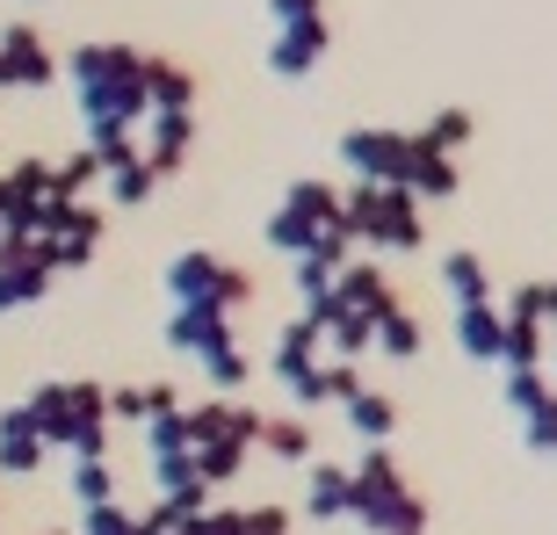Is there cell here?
<instances>
[{"label": "cell", "mask_w": 557, "mask_h": 535, "mask_svg": "<svg viewBox=\"0 0 557 535\" xmlns=\"http://www.w3.org/2000/svg\"><path fill=\"white\" fill-rule=\"evenodd\" d=\"M160 289L174 297V304H218V311L253 304V275H247V268H232V261H218L210 247H182L174 261H166Z\"/></svg>", "instance_id": "2"}, {"label": "cell", "mask_w": 557, "mask_h": 535, "mask_svg": "<svg viewBox=\"0 0 557 535\" xmlns=\"http://www.w3.org/2000/svg\"><path fill=\"white\" fill-rule=\"evenodd\" d=\"M182 420H188V449H210V441H239V449H253V434H261L269 412L232 406V398H210V406H182Z\"/></svg>", "instance_id": "4"}, {"label": "cell", "mask_w": 557, "mask_h": 535, "mask_svg": "<svg viewBox=\"0 0 557 535\" xmlns=\"http://www.w3.org/2000/svg\"><path fill=\"white\" fill-rule=\"evenodd\" d=\"M73 499H81V507H109V499H116L109 456H73Z\"/></svg>", "instance_id": "28"}, {"label": "cell", "mask_w": 557, "mask_h": 535, "mask_svg": "<svg viewBox=\"0 0 557 535\" xmlns=\"http://www.w3.org/2000/svg\"><path fill=\"white\" fill-rule=\"evenodd\" d=\"M311 15H326V0H269L275 29H283V22H311Z\"/></svg>", "instance_id": "45"}, {"label": "cell", "mask_w": 557, "mask_h": 535, "mask_svg": "<svg viewBox=\"0 0 557 535\" xmlns=\"http://www.w3.org/2000/svg\"><path fill=\"white\" fill-rule=\"evenodd\" d=\"M543 362H557V354H543Z\"/></svg>", "instance_id": "48"}, {"label": "cell", "mask_w": 557, "mask_h": 535, "mask_svg": "<svg viewBox=\"0 0 557 535\" xmlns=\"http://www.w3.org/2000/svg\"><path fill=\"white\" fill-rule=\"evenodd\" d=\"M376 535H428V499H420V493H406V499L392 507V514L376 521Z\"/></svg>", "instance_id": "37"}, {"label": "cell", "mask_w": 557, "mask_h": 535, "mask_svg": "<svg viewBox=\"0 0 557 535\" xmlns=\"http://www.w3.org/2000/svg\"><path fill=\"white\" fill-rule=\"evenodd\" d=\"M145 51L131 43H81L73 51V87H81V116L87 124H138L145 116V87H138Z\"/></svg>", "instance_id": "1"}, {"label": "cell", "mask_w": 557, "mask_h": 535, "mask_svg": "<svg viewBox=\"0 0 557 535\" xmlns=\"http://www.w3.org/2000/svg\"><path fill=\"white\" fill-rule=\"evenodd\" d=\"M138 434H145V456H188V420L182 412H145Z\"/></svg>", "instance_id": "29"}, {"label": "cell", "mask_w": 557, "mask_h": 535, "mask_svg": "<svg viewBox=\"0 0 557 535\" xmlns=\"http://www.w3.org/2000/svg\"><path fill=\"white\" fill-rule=\"evenodd\" d=\"M225 319H232V311H218V304H174V311H166V348H182V354L225 348V340H232Z\"/></svg>", "instance_id": "11"}, {"label": "cell", "mask_w": 557, "mask_h": 535, "mask_svg": "<svg viewBox=\"0 0 557 535\" xmlns=\"http://www.w3.org/2000/svg\"><path fill=\"white\" fill-rule=\"evenodd\" d=\"M499 319L507 326H543V283H521L507 304H499Z\"/></svg>", "instance_id": "41"}, {"label": "cell", "mask_w": 557, "mask_h": 535, "mask_svg": "<svg viewBox=\"0 0 557 535\" xmlns=\"http://www.w3.org/2000/svg\"><path fill=\"white\" fill-rule=\"evenodd\" d=\"M239 535H289V507H239Z\"/></svg>", "instance_id": "43"}, {"label": "cell", "mask_w": 557, "mask_h": 535, "mask_svg": "<svg viewBox=\"0 0 557 535\" xmlns=\"http://www.w3.org/2000/svg\"><path fill=\"white\" fill-rule=\"evenodd\" d=\"M102 182V166H95V152H73L65 166H51V196L44 203H81V188Z\"/></svg>", "instance_id": "30"}, {"label": "cell", "mask_w": 557, "mask_h": 535, "mask_svg": "<svg viewBox=\"0 0 557 535\" xmlns=\"http://www.w3.org/2000/svg\"><path fill=\"white\" fill-rule=\"evenodd\" d=\"M305 514H311V521H355V477L341 471V463H311Z\"/></svg>", "instance_id": "13"}, {"label": "cell", "mask_w": 557, "mask_h": 535, "mask_svg": "<svg viewBox=\"0 0 557 535\" xmlns=\"http://www.w3.org/2000/svg\"><path fill=\"white\" fill-rule=\"evenodd\" d=\"M521 441H529L536 456H557V391H543L536 406L521 412Z\"/></svg>", "instance_id": "35"}, {"label": "cell", "mask_w": 557, "mask_h": 535, "mask_svg": "<svg viewBox=\"0 0 557 535\" xmlns=\"http://www.w3.org/2000/svg\"><path fill=\"white\" fill-rule=\"evenodd\" d=\"M44 471V441L29 427V412L8 406L0 412V477H37Z\"/></svg>", "instance_id": "12"}, {"label": "cell", "mask_w": 557, "mask_h": 535, "mask_svg": "<svg viewBox=\"0 0 557 535\" xmlns=\"http://www.w3.org/2000/svg\"><path fill=\"white\" fill-rule=\"evenodd\" d=\"M499 333H507L499 304H456V348L471 362H499Z\"/></svg>", "instance_id": "16"}, {"label": "cell", "mask_w": 557, "mask_h": 535, "mask_svg": "<svg viewBox=\"0 0 557 535\" xmlns=\"http://www.w3.org/2000/svg\"><path fill=\"white\" fill-rule=\"evenodd\" d=\"M59 80V59L44 51V37L29 29V22H15V29H0V87H51Z\"/></svg>", "instance_id": "6"}, {"label": "cell", "mask_w": 557, "mask_h": 535, "mask_svg": "<svg viewBox=\"0 0 557 535\" xmlns=\"http://www.w3.org/2000/svg\"><path fill=\"white\" fill-rule=\"evenodd\" d=\"M428 247V225H420V203L406 188H376V247L370 253H413Z\"/></svg>", "instance_id": "10"}, {"label": "cell", "mask_w": 557, "mask_h": 535, "mask_svg": "<svg viewBox=\"0 0 557 535\" xmlns=\"http://www.w3.org/2000/svg\"><path fill=\"white\" fill-rule=\"evenodd\" d=\"M319 376H326V406H348V398L362 391V370H355V362H333V354H319Z\"/></svg>", "instance_id": "40"}, {"label": "cell", "mask_w": 557, "mask_h": 535, "mask_svg": "<svg viewBox=\"0 0 557 535\" xmlns=\"http://www.w3.org/2000/svg\"><path fill=\"white\" fill-rule=\"evenodd\" d=\"M196 362H203V376H210V384H218V391H239V384H247V376H253V362H247V354H239V340H225V348L196 354Z\"/></svg>", "instance_id": "34"}, {"label": "cell", "mask_w": 557, "mask_h": 535, "mask_svg": "<svg viewBox=\"0 0 557 535\" xmlns=\"http://www.w3.org/2000/svg\"><path fill=\"white\" fill-rule=\"evenodd\" d=\"M102 188H109V203H116V210H138L145 196L160 188V174H152L145 160H124V166H109V174H102Z\"/></svg>", "instance_id": "25"}, {"label": "cell", "mask_w": 557, "mask_h": 535, "mask_svg": "<svg viewBox=\"0 0 557 535\" xmlns=\"http://www.w3.org/2000/svg\"><path fill=\"white\" fill-rule=\"evenodd\" d=\"M174 535H182V528H174Z\"/></svg>", "instance_id": "49"}, {"label": "cell", "mask_w": 557, "mask_h": 535, "mask_svg": "<svg viewBox=\"0 0 557 535\" xmlns=\"http://www.w3.org/2000/svg\"><path fill=\"white\" fill-rule=\"evenodd\" d=\"M188 145H196V116H188V109H152V116H145V152L138 160L166 182V174H182Z\"/></svg>", "instance_id": "9"}, {"label": "cell", "mask_w": 557, "mask_h": 535, "mask_svg": "<svg viewBox=\"0 0 557 535\" xmlns=\"http://www.w3.org/2000/svg\"><path fill=\"white\" fill-rule=\"evenodd\" d=\"M333 304L341 311H362V319H384V311H398V289L384 283V268L376 261H341L333 268Z\"/></svg>", "instance_id": "8"}, {"label": "cell", "mask_w": 557, "mask_h": 535, "mask_svg": "<svg viewBox=\"0 0 557 535\" xmlns=\"http://www.w3.org/2000/svg\"><path fill=\"white\" fill-rule=\"evenodd\" d=\"M102 406H109V420H145V391H131V384H124V391H109Z\"/></svg>", "instance_id": "46"}, {"label": "cell", "mask_w": 557, "mask_h": 535, "mask_svg": "<svg viewBox=\"0 0 557 535\" xmlns=\"http://www.w3.org/2000/svg\"><path fill=\"white\" fill-rule=\"evenodd\" d=\"M81 535H138V514H124L116 499L109 507H81Z\"/></svg>", "instance_id": "38"}, {"label": "cell", "mask_w": 557, "mask_h": 535, "mask_svg": "<svg viewBox=\"0 0 557 535\" xmlns=\"http://www.w3.org/2000/svg\"><path fill=\"white\" fill-rule=\"evenodd\" d=\"M297 297H305V304L333 297V261H319V253H297Z\"/></svg>", "instance_id": "39"}, {"label": "cell", "mask_w": 557, "mask_h": 535, "mask_svg": "<svg viewBox=\"0 0 557 535\" xmlns=\"http://www.w3.org/2000/svg\"><path fill=\"white\" fill-rule=\"evenodd\" d=\"M87 152H95V166H124L138 160V138H131V124H87Z\"/></svg>", "instance_id": "31"}, {"label": "cell", "mask_w": 557, "mask_h": 535, "mask_svg": "<svg viewBox=\"0 0 557 535\" xmlns=\"http://www.w3.org/2000/svg\"><path fill=\"white\" fill-rule=\"evenodd\" d=\"M138 87H145V116H152V109H196V80H188V65H174V59H145Z\"/></svg>", "instance_id": "14"}, {"label": "cell", "mask_w": 557, "mask_h": 535, "mask_svg": "<svg viewBox=\"0 0 557 535\" xmlns=\"http://www.w3.org/2000/svg\"><path fill=\"white\" fill-rule=\"evenodd\" d=\"M413 145H420V152H449V160H456V152L471 145V109H434L428 124L413 130Z\"/></svg>", "instance_id": "23"}, {"label": "cell", "mask_w": 557, "mask_h": 535, "mask_svg": "<svg viewBox=\"0 0 557 535\" xmlns=\"http://www.w3.org/2000/svg\"><path fill=\"white\" fill-rule=\"evenodd\" d=\"M311 362H319V333H311L305 319H289V326L275 333V384L289 391V384H297V376H305Z\"/></svg>", "instance_id": "21"}, {"label": "cell", "mask_w": 557, "mask_h": 535, "mask_svg": "<svg viewBox=\"0 0 557 535\" xmlns=\"http://www.w3.org/2000/svg\"><path fill=\"white\" fill-rule=\"evenodd\" d=\"M341 412H348V427L362 434L370 449H392V427H398V406H392V391H370V384H362V391H355Z\"/></svg>", "instance_id": "18"}, {"label": "cell", "mask_w": 557, "mask_h": 535, "mask_svg": "<svg viewBox=\"0 0 557 535\" xmlns=\"http://www.w3.org/2000/svg\"><path fill=\"white\" fill-rule=\"evenodd\" d=\"M420 340H428V333H420V319H413L406 304H398V311H384V319L370 326V348L384 354V362H413V354H420Z\"/></svg>", "instance_id": "20"}, {"label": "cell", "mask_w": 557, "mask_h": 535, "mask_svg": "<svg viewBox=\"0 0 557 535\" xmlns=\"http://www.w3.org/2000/svg\"><path fill=\"white\" fill-rule=\"evenodd\" d=\"M253 449L275 456V463H311V427H305V420H261Z\"/></svg>", "instance_id": "24"}, {"label": "cell", "mask_w": 557, "mask_h": 535, "mask_svg": "<svg viewBox=\"0 0 557 535\" xmlns=\"http://www.w3.org/2000/svg\"><path fill=\"white\" fill-rule=\"evenodd\" d=\"M182 535H239V507H203L182 521Z\"/></svg>", "instance_id": "42"}, {"label": "cell", "mask_w": 557, "mask_h": 535, "mask_svg": "<svg viewBox=\"0 0 557 535\" xmlns=\"http://www.w3.org/2000/svg\"><path fill=\"white\" fill-rule=\"evenodd\" d=\"M442 289H449L456 304H493V275H485V261L463 247L442 253Z\"/></svg>", "instance_id": "19"}, {"label": "cell", "mask_w": 557, "mask_h": 535, "mask_svg": "<svg viewBox=\"0 0 557 535\" xmlns=\"http://www.w3.org/2000/svg\"><path fill=\"white\" fill-rule=\"evenodd\" d=\"M297 217H311V225H341V188L333 182H289V196H283Z\"/></svg>", "instance_id": "26"}, {"label": "cell", "mask_w": 557, "mask_h": 535, "mask_svg": "<svg viewBox=\"0 0 557 535\" xmlns=\"http://www.w3.org/2000/svg\"><path fill=\"white\" fill-rule=\"evenodd\" d=\"M499 370H543V326H507L499 333Z\"/></svg>", "instance_id": "33"}, {"label": "cell", "mask_w": 557, "mask_h": 535, "mask_svg": "<svg viewBox=\"0 0 557 535\" xmlns=\"http://www.w3.org/2000/svg\"><path fill=\"white\" fill-rule=\"evenodd\" d=\"M406 196H413V203H449L456 188H463V174H456V160L449 152H420L413 145V166H406Z\"/></svg>", "instance_id": "15"}, {"label": "cell", "mask_w": 557, "mask_h": 535, "mask_svg": "<svg viewBox=\"0 0 557 535\" xmlns=\"http://www.w3.org/2000/svg\"><path fill=\"white\" fill-rule=\"evenodd\" d=\"M348 477H355V521H362V528H376V521L406 499V471L392 463V449H370Z\"/></svg>", "instance_id": "5"}, {"label": "cell", "mask_w": 557, "mask_h": 535, "mask_svg": "<svg viewBox=\"0 0 557 535\" xmlns=\"http://www.w3.org/2000/svg\"><path fill=\"white\" fill-rule=\"evenodd\" d=\"M22 412H29V427H37L44 449H65V434H73V398H65V384H37V391L22 398Z\"/></svg>", "instance_id": "17"}, {"label": "cell", "mask_w": 557, "mask_h": 535, "mask_svg": "<svg viewBox=\"0 0 557 535\" xmlns=\"http://www.w3.org/2000/svg\"><path fill=\"white\" fill-rule=\"evenodd\" d=\"M311 239H319V225H311V217H297L289 203L269 210V247L275 253H289V261H297V253H311Z\"/></svg>", "instance_id": "27"}, {"label": "cell", "mask_w": 557, "mask_h": 535, "mask_svg": "<svg viewBox=\"0 0 557 535\" xmlns=\"http://www.w3.org/2000/svg\"><path fill=\"white\" fill-rule=\"evenodd\" d=\"M65 449L73 456H109V420H87V427L65 434Z\"/></svg>", "instance_id": "44"}, {"label": "cell", "mask_w": 557, "mask_h": 535, "mask_svg": "<svg viewBox=\"0 0 557 535\" xmlns=\"http://www.w3.org/2000/svg\"><path fill=\"white\" fill-rule=\"evenodd\" d=\"M326 43H333V22L326 15H311V22H283L269 43V73L275 80H305L311 65L326 59Z\"/></svg>", "instance_id": "7"}, {"label": "cell", "mask_w": 557, "mask_h": 535, "mask_svg": "<svg viewBox=\"0 0 557 535\" xmlns=\"http://www.w3.org/2000/svg\"><path fill=\"white\" fill-rule=\"evenodd\" d=\"M145 412H182V391H174V384H145Z\"/></svg>", "instance_id": "47"}, {"label": "cell", "mask_w": 557, "mask_h": 535, "mask_svg": "<svg viewBox=\"0 0 557 535\" xmlns=\"http://www.w3.org/2000/svg\"><path fill=\"white\" fill-rule=\"evenodd\" d=\"M188 463H196V477H203L210 493H218L225 477H239V463H247V449H239V441H210V449H188Z\"/></svg>", "instance_id": "32"}, {"label": "cell", "mask_w": 557, "mask_h": 535, "mask_svg": "<svg viewBox=\"0 0 557 535\" xmlns=\"http://www.w3.org/2000/svg\"><path fill=\"white\" fill-rule=\"evenodd\" d=\"M543 391H557V384H550L543 370H507V412H515V420H521L529 406H536Z\"/></svg>", "instance_id": "36"}, {"label": "cell", "mask_w": 557, "mask_h": 535, "mask_svg": "<svg viewBox=\"0 0 557 535\" xmlns=\"http://www.w3.org/2000/svg\"><path fill=\"white\" fill-rule=\"evenodd\" d=\"M44 289H51V268L44 261H0V311L44 304Z\"/></svg>", "instance_id": "22"}, {"label": "cell", "mask_w": 557, "mask_h": 535, "mask_svg": "<svg viewBox=\"0 0 557 535\" xmlns=\"http://www.w3.org/2000/svg\"><path fill=\"white\" fill-rule=\"evenodd\" d=\"M341 166H348L355 182H376V188H398L406 182V166H413V130H348L341 138Z\"/></svg>", "instance_id": "3"}]
</instances>
